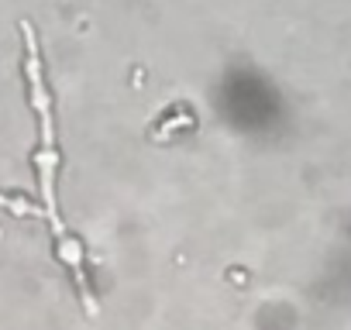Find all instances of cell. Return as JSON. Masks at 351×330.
<instances>
[{
    "mask_svg": "<svg viewBox=\"0 0 351 330\" xmlns=\"http://www.w3.org/2000/svg\"><path fill=\"white\" fill-rule=\"evenodd\" d=\"M21 42H25V83H28V103L35 107L38 117V148L32 151L35 173H38V196L42 207L28 210V214H42L49 220L56 251L62 258V265L73 272L86 306L93 309V296L86 289V268H83V244L69 234V227L62 224L59 214V196H56V176H59V144H56V117H52V97L45 86V66H42V52H38V35L28 21H21Z\"/></svg>",
    "mask_w": 351,
    "mask_h": 330,
    "instance_id": "cell-1",
    "label": "cell"
}]
</instances>
